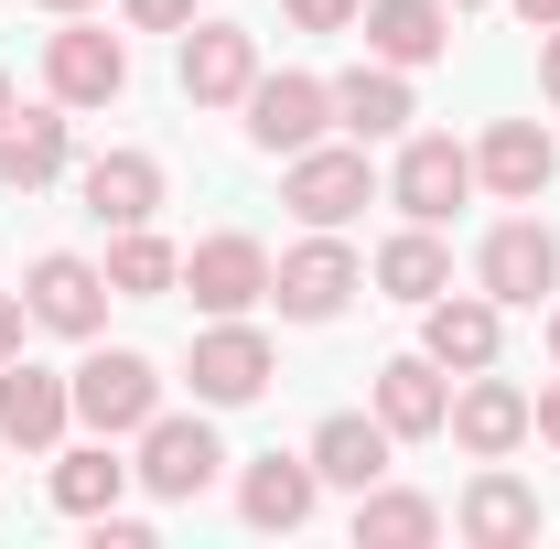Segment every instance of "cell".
Segmentation results:
<instances>
[{
    "mask_svg": "<svg viewBox=\"0 0 560 549\" xmlns=\"http://www.w3.org/2000/svg\"><path fill=\"white\" fill-rule=\"evenodd\" d=\"M66 388H75V420H86V431H108V442H140V420L162 410V366H151L140 344H97Z\"/></svg>",
    "mask_w": 560,
    "mask_h": 549,
    "instance_id": "1",
    "label": "cell"
},
{
    "mask_svg": "<svg viewBox=\"0 0 560 549\" xmlns=\"http://www.w3.org/2000/svg\"><path fill=\"white\" fill-rule=\"evenodd\" d=\"M355 291H366V259H355L335 226H313L291 259H270V302H280V324H335Z\"/></svg>",
    "mask_w": 560,
    "mask_h": 549,
    "instance_id": "2",
    "label": "cell"
},
{
    "mask_svg": "<svg viewBox=\"0 0 560 549\" xmlns=\"http://www.w3.org/2000/svg\"><path fill=\"white\" fill-rule=\"evenodd\" d=\"M130 475L151 484L162 506H195V495L226 475V442L206 431V410H195V420H184V410H151V420H140V464H130Z\"/></svg>",
    "mask_w": 560,
    "mask_h": 549,
    "instance_id": "3",
    "label": "cell"
},
{
    "mask_svg": "<svg viewBox=\"0 0 560 549\" xmlns=\"http://www.w3.org/2000/svg\"><path fill=\"white\" fill-rule=\"evenodd\" d=\"M366 195H377L366 140H313V151H291V173H280V206L302 215V226H346Z\"/></svg>",
    "mask_w": 560,
    "mask_h": 549,
    "instance_id": "4",
    "label": "cell"
},
{
    "mask_svg": "<svg viewBox=\"0 0 560 549\" xmlns=\"http://www.w3.org/2000/svg\"><path fill=\"white\" fill-rule=\"evenodd\" d=\"M475 195V151L442 130H410L399 140V162H388V206L410 215V226H453V206Z\"/></svg>",
    "mask_w": 560,
    "mask_h": 549,
    "instance_id": "5",
    "label": "cell"
},
{
    "mask_svg": "<svg viewBox=\"0 0 560 549\" xmlns=\"http://www.w3.org/2000/svg\"><path fill=\"white\" fill-rule=\"evenodd\" d=\"M22 302H33V324H44V335L97 344V335H108V302H119V291H108V270H97V259H75V248H44V259L22 270Z\"/></svg>",
    "mask_w": 560,
    "mask_h": 549,
    "instance_id": "6",
    "label": "cell"
},
{
    "mask_svg": "<svg viewBox=\"0 0 560 549\" xmlns=\"http://www.w3.org/2000/svg\"><path fill=\"white\" fill-rule=\"evenodd\" d=\"M475 291L506 302V313H539V302L560 291V237L539 226V215H506L486 248H475Z\"/></svg>",
    "mask_w": 560,
    "mask_h": 549,
    "instance_id": "7",
    "label": "cell"
},
{
    "mask_svg": "<svg viewBox=\"0 0 560 549\" xmlns=\"http://www.w3.org/2000/svg\"><path fill=\"white\" fill-rule=\"evenodd\" d=\"M184 377H195L206 410H248V399L270 388V335H259L248 313H215L206 335H195V355H184Z\"/></svg>",
    "mask_w": 560,
    "mask_h": 549,
    "instance_id": "8",
    "label": "cell"
},
{
    "mask_svg": "<svg viewBox=\"0 0 560 549\" xmlns=\"http://www.w3.org/2000/svg\"><path fill=\"white\" fill-rule=\"evenodd\" d=\"M44 86H55V108H108V97H130V44L66 11V33L44 44Z\"/></svg>",
    "mask_w": 560,
    "mask_h": 549,
    "instance_id": "9",
    "label": "cell"
},
{
    "mask_svg": "<svg viewBox=\"0 0 560 549\" xmlns=\"http://www.w3.org/2000/svg\"><path fill=\"white\" fill-rule=\"evenodd\" d=\"M237 108H248V140H259L270 162H291V151H313V140L335 130V86H324V75H302V66L259 75Z\"/></svg>",
    "mask_w": 560,
    "mask_h": 549,
    "instance_id": "10",
    "label": "cell"
},
{
    "mask_svg": "<svg viewBox=\"0 0 560 549\" xmlns=\"http://www.w3.org/2000/svg\"><path fill=\"white\" fill-rule=\"evenodd\" d=\"M184 291H195V313H259L270 302V248L237 237V226H215V237L184 248Z\"/></svg>",
    "mask_w": 560,
    "mask_h": 549,
    "instance_id": "11",
    "label": "cell"
},
{
    "mask_svg": "<svg viewBox=\"0 0 560 549\" xmlns=\"http://www.w3.org/2000/svg\"><path fill=\"white\" fill-rule=\"evenodd\" d=\"M495 344H506V302H486V291H442V302H420V355H431L442 377L495 366Z\"/></svg>",
    "mask_w": 560,
    "mask_h": 549,
    "instance_id": "12",
    "label": "cell"
},
{
    "mask_svg": "<svg viewBox=\"0 0 560 549\" xmlns=\"http://www.w3.org/2000/svg\"><path fill=\"white\" fill-rule=\"evenodd\" d=\"M560 173V140L539 130V119H495L486 140H475V184H486L495 206H539Z\"/></svg>",
    "mask_w": 560,
    "mask_h": 549,
    "instance_id": "13",
    "label": "cell"
},
{
    "mask_svg": "<svg viewBox=\"0 0 560 549\" xmlns=\"http://www.w3.org/2000/svg\"><path fill=\"white\" fill-rule=\"evenodd\" d=\"M442 431H453L475 464H506V453L528 442V388H517V377H495V366H475V377L453 388V420H442Z\"/></svg>",
    "mask_w": 560,
    "mask_h": 549,
    "instance_id": "14",
    "label": "cell"
},
{
    "mask_svg": "<svg viewBox=\"0 0 560 549\" xmlns=\"http://www.w3.org/2000/svg\"><path fill=\"white\" fill-rule=\"evenodd\" d=\"M66 420H75V388L55 377V366H33V355L0 366V442H11V453H55Z\"/></svg>",
    "mask_w": 560,
    "mask_h": 549,
    "instance_id": "15",
    "label": "cell"
},
{
    "mask_svg": "<svg viewBox=\"0 0 560 549\" xmlns=\"http://www.w3.org/2000/svg\"><path fill=\"white\" fill-rule=\"evenodd\" d=\"M259 86V33L248 22H195L184 33V97L195 108H237Z\"/></svg>",
    "mask_w": 560,
    "mask_h": 549,
    "instance_id": "16",
    "label": "cell"
},
{
    "mask_svg": "<svg viewBox=\"0 0 560 549\" xmlns=\"http://www.w3.org/2000/svg\"><path fill=\"white\" fill-rule=\"evenodd\" d=\"M313 506H324V475H313V453H259V464L237 475V517H248V528H270V539L313 528Z\"/></svg>",
    "mask_w": 560,
    "mask_h": 549,
    "instance_id": "17",
    "label": "cell"
},
{
    "mask_svg": "<svg viewBox=\"0 0 560 549\" xmlns=\"http://www.w3.org/2000/svg\"><path fill=\"white\" fill-rule=\"evenodd\" d=\"M313 475L324 484H346V495H366V484H388V453H399V431L377 410H335V420H313Z\"/></svg>",
    "mask_w": 560,
    "mask_h": 549,
    "instance_id": "18",
    "label": "cell"
},
{
    "mask_svg": "<svg viewBox=\"0 0 560 549\" xmlns=\"http://www.w3.org/2000/svg\"><path fill=\"white\" fill-rule=\"evenodd\" d=\"M355 33H366L377 66H442L453 55V0H366Z\"/></svg>",
    "mask_w": 560,
    "mask_h": 549,
    "instance_id": "19",
    "label": "cell"
},
{
    "mask_svg": "<svg viewBox=\"0 0 560 549\" xmlns=\"http://www.w3.org/2000/svg\"><path fill=\"white\" fill-rule=\"evenodd\" d=\"M453 528H464L475 549H528V539H539V484H517L506 464H486V475L464 484Z\"/></svg>",
    "mask_w": 560,
    "mask_h": 549,
    "instance_id": "20",
    "label": "cell"
},
{
    "mask_svg": "<svg viewBox=\"0 0 560 549\" xmlns=\"http://www.w3.org/2000/svg\"><path fill=\"white\" fill-rule=\"evenodd\" d=\"M75 195H86L97 226H151V215H162V162H151V151H97V162L75 173Z\"/></svg>",
    "mask_w": 560,
    "mask_h": 549,
    "instance_id": "21",
    "label": "cell"
},
{
    "mask_svg": "<svg viewBox=\"0 0 560 549\" xmlns=\"http://www.w3.org/2000/svg\"><path fill=\"white\" fill-rule=\"evenodd\" d=\"M410 119H420L410 108V66H377V55H366L355 75H335V130L346 140H399Z\"/></svg>",
    "mask_w": 560,
    "mask_h": 549,
    "instance_id": "22",
    "label": "cell"
},
{
    "mask_svg": "<svg viewBox=\"0 0 560 549\" xmlns=\"http://www.w3.org/2000/svg\"><path fill=\"white\" fill-rule=\"evenodd\" d=\"M377 420H388L399 442H442V420H453L442 366H431V355H388V366H377Z\"/></svg>",
    "mask_w": 560,
    "mask_h": 549,
    "instance_id": "23",
    "label": "cell"
},
{
    "mask_svg": "<svg viewBox=\"0 0 560 549\" xmlns=\"http://www.w3.org/2000/svg\"><path fill=\"white\" fill-rule=\"evenodd\" d=\"M66 173V108H11L0 119V184L11 195H44Z\"/></svg>",
    "mask_w": 560,
    "mask_h": 549,
    "instance_id": "24",
    "label": "cell"
},
{
    "mask_svg": "<svg viewBox=\"0 0 560 549\" xmlns=\"http://www.w3.org/2000/svg\"><path fill=\"white\" fill-rule=\"evenodd\" d=\"M108 291L119 302H162V291H184V248L173 237H151V226H108Z\"/></svg>",
    "mask_w": 560,
    "mask_h": 549,
    "instance_id": "25",
    "label": "cell"
},
{
    "mask_svg": "<svg viewBox=\"0 0 560 549\" xmlns=\"http://www.w3.org/2000/svg\"><path fill=\"white\" fill-rule=\"evenodd\" d=\"M130 484H140V475L119 464V453H108V431H97V442H75V453H55V484H44V495H55L66 517H108V506H119Z\"/></svg>",
    "mask_w": 560,
    "mask_h": 549,
    "instance_id": "26",
    "label": "cell"
},
{
    "mask_svg": "<svg viewBox=\"0 0 560 549\" xmlns=\"http://www.w3.org/2000/svg\"><path fill=\"white\" fill-rule=\"evenodd\" d=\"M442 539V506L410 484H366L355 495V549H431Z\"/></svg>",
    "mask_w": 560,
    "mask_h": 549,
    "instance_id": "27",
    "label": "cell"
},
{
    "mask_svg": "<svg viewBox=\"0 0 560 549\" xmlns=\"http://www.w3.org/2000/svg\"><path fill=\"white\" fill-rule=\"evenodd\" d=\"M377 291H388V302H442V291H453V248H442V226H399V237L377 248Z\"/></svg>",
    "mask_w": 560,
    "mask_h": 549,
    "instance_id": "28",
    "label": "cell"
},
{
    "mask_svg": "<svg viewBox=\"0 0 560 549\" xmlns=\"http://www.w3.org/2000/svg\"><path fill=\"white\" fill-rule=\"evenodd\" d=\"M280 11H291L302 33H355V11H366V0H280Z\"/></svg>",
    "mask_w": 560,
    "mask_h": 549,
    "instance_id": "29",
    "label": "cell"
},
{
    "mask_svg": "<svg viewBox=\"0 0 560 549\" xmlns=\"http://www.w3.org/2000/svg\"><path fill=\"white\" fill-rule=\"evenodd\" d=\"M140 33H195V0H130Z\"/></svg>",
    "mask_w": 560,
    "mask_h": 549,
    "instance_id": "30",
    "label": "cell"
},
{
    "mask_svg": "<svg viewBox=\"0 0 560 549\" xmlns=\"http://www.w3.org/2000/svg\"><path fill=\"white\" fill-rule=\"evenodd\" d=\"M22 335H33V302H22V291H0V366L22 355Z\"/></svg>",
    "mask_w": 560,
    "mask_h": 549,
    "instance_id": "31",
    "label": "cell"
},
{
    "mask_svg": "<svg viewBox=\"0 0 560 549\" xmlns=\"http://www.w3.org/2000/svg\"><path fill=\"white\" fill-rule=\"evenodd\" d=\"M86 528H97V549H151V528H140V517H119V506H108V517H86Z\"/></svg>",
    "mask_w": 560,
    "mask_h": 549,
    "instance_id": "32",
    "label": "cell"
},
{
    "mask_svg": "<svg viewBox=\"0 0 560 549\" xmlns=\"http://www.w3.org/2000/svg\"><path fill=\"white\" fill-rule=\"evenodd\" d=\"M528 442H550V453H560V388H539V399H528Z\"/></svg>",
    "mask_w": 560,
    "mask_h": 549,
    "instance_id": "33",
    "label": "cell"
},
{
    "mask_svg": "<svg viewBox=\"0 0 560 549\" xmlns=\"http://www.w3.org/2000/svg\"><path fill=\"white\" fill-rule=\"evenodd\" d=\"M539 97H550V108H560V22H550V33H539Z\"/></svg>",
    "mask_w": 560,
    "mask_h": 549,
    "instance_id": "34",
    "label": "cell"
},
{
    "mask_svg": "<svg viewBox=\"0 0 560 549\" xmlns=\"http://www.w3.org/2000/svg\"><path fill=\"white\" fill-rule=\"evenodd\" d=\"M506 11H517L528 33H550V22H560V0H506Z\"/></svg>",
    "mask_w": 560,
    "mask_h": 549,
    "instance_id": "35",
    "label": "cell"
},
{
    "mask_svg": "<svg viewBox=\"0 0 560 549\" xmlns=\"http://www.w3.org/2000/svg\"><path fill=\"white\" fill-rule=\"evenodd\" d=\"M44 11H55V22H66V11H97V0H44Z\"/></svg>",
    "mask_w": 560,
    "mask_h": 549,
    "instance_id": "36",
    "label": "cell"
},
{
    "mask_svg": "<svg viewBox=\"0 0 560 549\" xmlns=\"http://www.w3.org/2000/svg\"><path fill=\"white\" fill-rule=\"evenodd\" d=\"M0 119H11V75H0Z\"/></svg>",
    "mask_w": 560,
    "mask_h": 549,
    "instance_id": "37",
    "label": "cell"
},
{
    "mask_svg": "<svg viewBox=\"0 0 560 549\" xmlns=\"http://www.w3.org/2000/svg\"><path fill=\"white\" fill-rule=\"evenodd\" d=\"M550 355H560V313H550Z\"/></svg>",
    "mask_w": 560,
    "mask_h": 549,
    "instance_id": "38",
    "label": "cell"
},
{
    "mask_svg": "<svg viewBox=\"0 0 560 549\" xmlns=\"http://www.w3.org/2000/svg\"><path fill=\"white\" fill-rule=\"evenodd\" d=\"M453 11H475V0H453Z\"/></svg>",
    "mask_w": 560,
    "mask_h": 549,
    "instance_id": "39",
    "label": "cell"
},
{
    "mask_svg": "<svg viewBox=\"0 0 560 549\" xmlns=\"http://www.w3.org/2000/svg\"><path fill=\"white\" fill-rule=\"evenodd\" d=\"M0 453H11V442H0Z\"/></svg>",
    "mask_w": 560,
    "mask_h": 549,
    "instance_id": "40",
    "label": "cell"
}]
</instances>
